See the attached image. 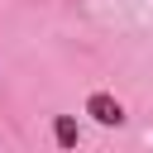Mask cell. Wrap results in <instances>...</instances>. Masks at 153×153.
Listing matches in <instances>:
<instances>
[{
	"label": "cell",
	"instance_id": "2",
	"mask_svg": "<svg viewBox=\"0 0 153 153\" xmlns=\"http://www.w3.org/2000/svg\"><path fill=\"white\" fill-rule=\"evenodd\" d=\"M53 139H57V148H76V139H81L76 134V120L72 115H57L53 120Z\"/></svg>",
	"mask_w": 153,
	"mask_h": 153
},
{
	"label": "cell",
	"instance_id": "1",
	"mask_svg": "<svg viewBox=\"0 0 153 153\" xmlns=\"http://www.w3.org/2000/svg\"><path fill=\"white\" fill-rule=\"evenodd\" d=\"M86 115H91L96 124H124V105H120L115 96H105V91H96V96L86 100Z\"/></svg>",
	"mask_w": 153,
	"mask_h": 153
}]
</instances>
